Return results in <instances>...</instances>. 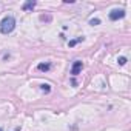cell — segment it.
<instances>
[{"label": "cell", "mask_w": 131, "mask_h": 131, "mask_svg": "<svg viewBox=\"0 0 131 131\" xmlns=\"http://www.w3.org/2000/svg\"><path fill=\"white\" fill-rule=\"evenodd\" d=\"M82 68H83V63L80 62V60H76L74 63H73V68H71V74L73 76H77L80 71H82Z\"/></svg>", "instance_id": "3957f363"}, {"label": "cell", "mask_w": 131, "mask_h": 131, "mask_svg": "<svg viewBox=\"0 0 131 131\" xmlns=\"http://www.w3.org/2000/svg\"><path fill=\"white\" fill-rule=\"evenodd\" d=\"M40 20H43V22H49V20H51V16H42Z\"/></svg>", "instance_id": "30bf717a"}, {"label": "cell", "mask_w": 131, "mask_h": 131, "mask_svg": "<svg viewBox=\"0 0 131 131\" xmlns=\"http://www.w3.org/2000/svg\"><path fill=\"white\" fill-rule=\"evenodd\" d=\"M22 8H23V11H32L36 8V2H34V0H28V2L23 3Z\"/></svg>", "instance_id": "277c9868"}, {"label": "cell", "mask_w": 131, "mask_h": 131, "mask_svg": "<svg viewBox=\"0 0 131 131\" xmlns=\"http://www.w3.org/2000/svg\"><path fill=\"white\" fill-rule=\"evenodd\" d=\"M40 90H42L43 93H49V91H51V88H49V85H46V83H43V85L40 86Z\"/></svg>", "instance_id": "52a82bcc"}, {"label": "cell", "mask_w": 131, "mask_h": 131, "mask_svg": "<svg viewBox=\"0 0 131 131\" xmlns=\"http://www.w3.org/2000/svg\"><path fill=\"white\" fill-rule=\"evenodd\" d=\"M14 28H16V19L13 16H6L0 22V32L2 34H9L14 31Z\"/></svg>", "instance_id": "6da1fadb"}, {"label": "cell", "mask_w": 131, "mask_h": 131, "mask_svg": "<svg viewBox=\"0 0 131 131\" xmlns=\"http://www.w3.org/2000/svg\"><path fill=\"white\" fill-rule=\"evenodd\" d=\"M0 131H3V128H0Z\"/></svg>", "instance_id": "8fae6325"}, {"label": "cell", "mask_w": 131, "mask_h": 131, "mask_svg": "<svg viewBox=\"0 0 131 131\" xmlns=\"http://www.w3.org/2000/svg\"><path fill=\"white\" fill-rule=\"evenodd\" d=\"M90 23L94 26V25H99V23H100V20H99V19H91V20H90Z\"/></svg>", "instance_id": "9c48e42d"}, {"label": "cell", "mask_w": 131, "mask_h": 131, "mask_svg": "<svg viewBox=\"0 0 131 131\" xmlns=\"http://www.w3.org/2000/svg\"><path fill=\"white\" fill-rule=\"evenodd\" d=\"M125 17V11L123 9H113L110 13V20H119V19H123Z\"/></svg>", "instance_id": "7a4b0ae2"}, {"label": "cell", "mask_w": 131, "mask_h": 131, "mask_svg": "<svg viewBox=\"0 0 131 131\" xmlns=\"http://www.w3.org/2000/svg\"><path fill=\"white\" fill-rule=\"evenodd\" d=\"M117 62H119V65H122V67H123V65L126 63V57H119Z\"/></svg>", "instance_id": "ba28073f"}, {"label": "cell", "mask_w": 131, "mask_h": 131, "mask_svg": "<svg viewBox=\"0 0 131 131\" xmlns=\"http://www.w3.org/2000/svg\"><path fill=\"white\" fill-rule=\"evenodd\" d=\"M83 40V37H79V39H74V40H71L70 42V46H74V45H77L79 42H82Z\"/></svg>", "instance_id": "8992f818"}, {"label": "cell", "mask_w": 131, "mask_h": 131, "mask_svg": "<svg viewBox=\"0 0 131 131\" xmlns=\"http://www.w3.org/2000/svg\"><path fill=\"white\" fill-rule=\"evenodd\" d=\"M51 68V63H39L37 65V70L39 71H48Z\"/></svg>", "instance_id": "5b68a950"}]
</instances>
